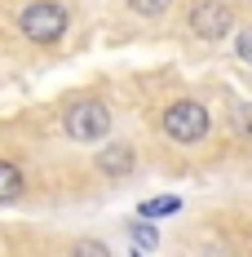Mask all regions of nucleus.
<instances>
[{"label":"nucleus","instance_id":"1","mask_svg":"<svg viewBox=\"0 0 252 257\" xmlns=\"http://www.w3.org/2000/svg\"><path fill=\"white\" fill-rule=\"evenodd\" d=\"M159 128H164V138L177 142V147H199L203 138L212 133V115H208V106L195 102V98H177V102L164 106Z\"/></svg>","mask_w":252,"mask_h":257},{"label":"nucleus","instance_id":"2","mask_svg":"<svg viewBox=\"0 0 252 257\" xmlns=\"http://www.w3.org/2000/svg\"><path fill=\"white\" fill-rule=\"evenodd\" d=\"M18 31L31 45H58L71 31V9L62 0H31L18 9Z\"/></svg>","mask_w":252,"mask_h":257},{"label":"nucleus","instance_id":"3","mask_svg":"<svg viewBox=\"0 0 252 257\" xmlns=\"http://www.w3.org/2000/svg\"><path fill=\"white\" fill-rule=\"evenodd\" d=\"M62 133L71 142H80V147L106 142V133H111V106L102 98H76L67 106V115H62Z\"/></svg>","mask_w":252,"mask_h":257},{"label":"nucleus","instance_id":"4","mask_svg":"<svg viewBox=\"0 0 252 257\" xmlns=\"http://www.w3.org/2000/svg\"><path fill=\"white\" fill-rule=\"evenodd\" d=\"M186 23H190V31L199 40H226L230 31H234V9H230L226 0H199Z\"/></svg>","mask_w":252,"mask_h":257},{"label":"nucleus","instance_id":"5","mask_svg":"<svg viewBox=\"0 0 252 257\" xmlns=\"http://www.w3.org/2000/svg\"><path fill=\"white\" fill-rule=\"evenodd\" d=\"M133 164H137V155H133L128 142H106V147L98 151V173L102 178H128Z\"/></svg>","mask_w":252,"mask_h":257},{"label":"nucleus","instance_id":"6","mask_svg":"<svg viewBox=\"0 0 252 257\" xmlns=\"http://www.w3.org/2000/svg\"><path fill=\"white\" fill-rule=\"evenodd\" d=\"M23 191H27L23 169H18L14 160H0V204H14V200H23Z\"/></svg>","mask_w":252,"mask_h":257},{"label":"nucleus","instance_id":"7","mask_svg":"<svg viewBox=\"0 0 252 257\" xmlns=\"http://www.w3.org/2000/svg\"><path fill=\"white\" fill-rule=\"evenodd\" d=\"M230 133L234 138H252V106L248 102H230Z\"/></svg>","mask_w":252,"mask_h":257},{"label":"nucleus","instance_id":"8","mask_svg":"<svg viewBox=\"0 0 252 257\" xmlns=\"http://www.w3.org/2000/svg\"><path fill=\"white\" fill-rule=\"evenodd\" d=\"M168 213H181V200L177 195H159V200H146L142 204V217H168Z\"/></svg>","mask_w":252,"mask_h":257},{"label":"nucleus","instance_id":"9","mask_svg":"<svg viewBox=\"0 0 252 257\" xmlns=\"http://www.w3.org/2000/svg\"><path fill=\"white\" fill-rule=\"evenodd\" d=\"M128 9H133L137 18H164V14L173 9V0H128Z\"/></svg>","mask_w":252,"mask_h":257},{"label":"nucleus","instance_id":"10","mask_svg":"<svg viewBox=\"0 0 252 257\" xmlns=\"http://www.w3.org/2000/svg\"><path fill=\"white\" fill-rule=\"evenodd\" d=\"M133 248H137V253H151V248H159V231H155L151 222L133 226Z\"/></svg>","mask_w":252,"mask_h":257},{"label":"nucleus","instance_id":"11","mask_svg":"<svg viewBox=\"0 0 252 257\" xmlns=\"http://www.w3.org/2000/svg\"><path fill=\"white\" fill-rule=\"evenodd\" d=\"M71 257H111V248H106L102 239H76Z\"/></svg>","mask_w":252,"mask_h":257},{"label":"nucleus","instance_id":"12","mask_svg":"<svg viewBox=\"0 0 252 257\" xmlns=\"http://www.w3.org/2000/svg\"><path fill=\"white\" fill-rule=\"evenodd\" d=\"M234 53H239V58L252 67V27H243V31H239V40H234Z\"/></svg>","mask_w":252,"mask_h":257}]
</instances>
